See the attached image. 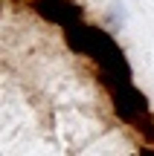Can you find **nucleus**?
Listing matches in <instances>:
<instances>
[{
  "label": "nucleus",
  "instance_id": "f257e3e1",
  "mask_svg": "<svg viewBox=\"0 0 154 156\" xmlns=\"http://www.w3.org/2000/svg\"><path fill=\"white\" fill-rule=\"evenodd\" d=\"M64 41L73 52L87 55L96 61L99 67V81L105 87H116V84H131V67H128L122 49L108 32L96 26H85V23H73L64 29Z\"/></svg>",
  "mask_w": 154,
  "mask_h": 156
},
{
  "label": "nucleus",
  "instance_id": "f03ea898",
  "mask_svg": "<svg viewBox=\"0 0 154 156\" xmlns=\"http://www.w3.org/2000/svg\"><path fill=\"white\" fill-rule=\"evenodd\" d=\"M111 98H114L116 116L125 119L128 124H131L137 116L148 113V101H145V95L140 93L137 87H131V84H116V87H111Z\"/></svg>",
  "mask_w": 154,
  "mask_h": 156
},
{
  "label": "nucleus",
  "instance_id": "7ed1b4c3",
  "mask_svg": "<svg viewBox=\"0 0 154 156\" xmlns=\"http://www.w3.org/2000/svg\"><path fill=\"white\" fill-rule=\"evenodd\" d=\"M32 9L38 12L44 20L58 23V26H64V29L73 26V23H81V9L73 0H35Z\"/></svg>",
  "mask_w": 154,
  "mask_h": 156
},
{
  "label": "nucleus",
  "instance_id": "20e7f679",
  "mask_svg": "<svg viewBox=\"0 0 154 156\" xmlns=\"http://www.w3.org/2000/svg\"><path fill=\"white\" fill-rule=\"evenodd\" d=\"M131 127L137 130L148 145H154V113H143V116H137V119L131 122Z\"/></svg>",
  "mask_w": 154,
  "mask_h": 156
},
{
  "label": "nucleus",
  "instance_id": "39448f33",
  "mask_svg": "<svg viewBox=\"0 0 154 156\" xmlns=\"http://www.w3.org/2000/svg\"><path fill=\"white\" fill-rule=\"evenodd\" d=\"M137 156H154V147H143V151H137Z\"/></svg>",
  "mask_w": 154,
  "mask_h": 156
}]
</instances>
